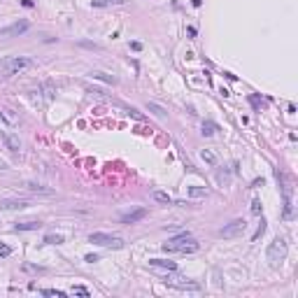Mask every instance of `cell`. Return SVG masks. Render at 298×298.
<instances>
[{"label":"cell","instance_id":"ba28073f","mask_svg":"<svg viewBox=\"0 0 298 298\" xmlns=\"http://www.w3.org/2000/svg\"><path fill=\"white\" fill-rule=\"evenodd\" d=\"M145 217H147V210L145 207H137V210H133V212L121 214V224H137V221H142Z\"/></svg>","mask_w":298,"mask_h":298},{"label":"cell","instance_id":"5bb4252c","mask_svg":"<svg viewBox=\"0 0 298 298\" xmlns=\"http://www.w3.org/2000/svg\"><path fill=\"white\" fill-rule=\"evenodd\" d=\"M37 228H42L40 221H23V224L14 226V231H37Z\"/></svg>","mask_w":298,"mask_h":298},{"label":"cell","instance_id":"9c48e42d","mask_svg":"<svg viewBox=\"0 0 298 298\" xmlns=\"http://www.w3.org/2000/svg\"><path fill=\"white\" fill-rule=\"evenodd\" d=\"M0 121H2L7 128H16V126H19V116H16L10 107H0Z\"/></svg>","mask_w":298,"mask_h":298},{"label":"cell","instance_id":"7402d4cb","mask_svg":"<svg viewBox=\"0 0 298 298\" xmlns=\"http://www.w3.org/2000/svg\"><path fill=\"white\" fill-rule=\"evenodd\" d=\"M21 270H26V272H44V268L42 266H33V263H23Z\"/></svg>","mask_w":298,"mask_h":298},{"label":"cell","instance_id":"4316f807","mask_svg":"<svg viewBox=\"0 0 298 298\" xmlns=\"http://www.w3.org/2000/svg\"><path fill=\"white\" fill-rule=\"evenodd\" d=\"M79 47H86V49H100V44H96V42H86V40H82V42H79Z\"/></svg>","mask_w":298,"mask_h":298},{"label":"cell","instance_id":"1f68e13d","mask_svg":"<svg viewBox=\"0 0 298 298\" xmlns=\"http://www.w3.org/2000/svg\"><path fill=\"white\" fill-rule=\"evenodd\" d=\"M131 49L133 51H142V42H131Z\"/></svg>","mask_w":298,"mask_h":298},{"label":"cell","instance_id":"74e56055","mask_svg":"<svg viewBox=\"0 0 298 298\" xmlns=\"http://www.w3.org/2000/svg\"><path fill=\"white\" fill-rule=\"evenodd\" d=\"M203 5V0H194V7H200Z\"/></svg>","mask_w":298,"mask_h":298},{"label":"cell","instance_id":"6da1fadb","mask_svg":"<svg viewBox=\"0 0 298 298\" xmlns=\"http://www.w3.org/2000/svg\"><path fill=\"white\" fill-rule=\"evenodd\" d=\"M26 68H33V58L28 56H7L0 61V77H10Z\"/></svg>","mask_w":298,"mask_h":298},{"label":"cell","instance_id":"30bf717a","mask_svg":"<svg viewBox=\"0 0 298 298\" xmlns=\"http://www.w3.org/2000/svg\"><path fill=\"white\" fill-rule=\"evenodd\" d=\"M28 21H19V23H12L7 28H0V35H19V33H26L28 31Z\"/></svg>","mask_w":298,"mask_h":298},{"label":"cell","instance_id":"44dd1931","mask_svg":"<svg viewBox=\"0 0 298 298\" xmlns=\"http://www.w3.org/2000/svg\"><path fill=\"white\" fill-rule=\"evenodd\" d=\"M63 240H65L63 235H44V242H47V245H61Z\"/></svg>","mask_w":298,"mask_h":298},{"label":"cell","instance_id":"d6a6232c","mask_svg":"<svg viewBox=\"0 0 298 298\" xmlns=\"http://www.w3.org/2000/svg\"><path fill=\"white\" fill-rule=\"evenodd\" d=\"M84 261H86V263H96V261H98V256H96V254H89Z\"/></svg>","mask_w":298,"mask_h":298},{"label":"cell","instance_id":"52a82bcc","mask_svg":"<svg viewBox=\"0 0 298 298\" xmlns=\"http://www.w3.org/2000/svg\"><path fill=\"white\" fill-rule=\"evenodd\" d=\"M0 140H2V142L7 145V149H10V152H19V149H21L19 137H16V135H12V133H7L5 128H2V126H0Z\"/></svg>","mask_w":298,"mask_h":298},{"label":"cell","instance_id":"603a6c76","mask_svg":"<svg viewBox=\"0 0 298 298\" xmlns=\"http://www.w3.org/2000/svg\"><path fill=\"white\" fill-rule=\"evenodd\" d=\"M214 131H217V126L212 124V121H205V124H203V131H200V133H203V135H212Z\"/></svg>","mask_w":298,"mask_h":298},{"label":"cell","instance_id":"e575fe53","mask_svg":"<svg viewBox=\"0 0 298 298\" xmlns=\"http://www.w3.org/2000/svg\"><path fill=\"white\" fill-rule=\"evenodd\" d=\"M21 5L23 7H35V2H33V0H21Z\"/></svg>","mask_w":298,"mask_h":298},{"label":"cell","instance_id":"8d00e7d4","mask_svg":"<svg viewBox=\"0 0 298 298\" xmlns=\"http://www.w3.org/2000/svg\"><path fill=\"white\" fill-rule=\"evenodd\" d=\"M2 170H7V163L5 161H0V173H2Z\"/></svg>","mask_w":298,"mask_h":298},{"label":"cell","instance_id":"d4e9b609","mask_svg":"<svg viewBox=\"0 0 298 298\" xmlns=\"http://www.w3.org/2000/svg\"><path fill=\"white\" fill-rule=\"evenodd\" d=\"M263 233H266V221L261 219V224H259V228H256V233H254V235H251V242H256L259 238L263 235Z\"/></svg>","mask_w":298,"mask_h":298},{"label":"cell","instance_id":"836d02e7","mask_svg":"<svg viewBox=\"0 0 298 298\" xmlns=\"http://www.w3.org/2000/svg\"><path fill=\"white\" fill-rule=\"evenodd\" d=\"M107 5V0H93V7H105Z\"/></svg>","mask_w":298,"mask_h":298},{"label":"cell","instance_id":"83f0119b","mask_svg":"<svg viewBox=\"0 0 298 298\" xmlns=\"http://www.w3.org/2000/svg\"><path fill=\"white\" fill-rule=\"evenodd\" d=\"M251 214H261V200H254L251 203Z\"/></svg>","mask_w":298,"mask_h":298},{"label":"cell","instance_id":"ac0fdd59","mask_svg":"<svg viewBox=\"0 0 298 298\" xmlns=\"http://www.w3.org/2000/svg\"><path fill=\"white\" fill-rule=\"evenodd\" d=\"M154 200H158V203H165V205H170V203H173V198H170V196H168V194H163V191H154Z\"/></svg>","mask_w":298,"mask_h":298},{"label":"cell","instance_id":"d590c367","mask_svg":"<svg viewBox=\"0 0 298 298\" xmlns=\"http://www.w3.org/2000/svg\"><path fill=\"white\" fill-rule=\"evenodd\" d=\"M107 2H112V5H124L126 0H107Z\"/></svg>","mask_w":298,"mask_h":298},{"label":"cell","instance_id":"5b68a950","mask_svg":"<svg viewBox=\"0 0 298 298\" xmlns=\"http://www.w3.org/2000/svg\"><path fill=\"white\" fill-rule=\"evenodd\" d=\"M247 228V221L245 219H235L231 221V224H226L224 228H221V238H240L242 233H245Z\"/></svg>","mask_w":298,"mask_h":298},{"label":"cell","instance_id":"2e32d148","mask_svg":"<svg viewBox=\"0 0 298 298\" xmlns=\"http://www.w3.org/2000/svg\"><path fill=\"white\" fill-rule=\"evenodd\" d=\"M91 77H93V79H100V82H107V84H116V77H112V75H107V72H100V70L91 72Z\"/></svg>","mask_w":298,"mask_h":298},{"label":"cell","instance_id":"9a60e30c","mask_svg":"<svg viewBox=\"0 0 298 298\" xmlns=\"http://www.w3.org/2000/svg\"><path fill=\"white\" fill-rule=\"evenodd\" d=\"M189 196H191V198H207L210 191L203 189V186H191V189H189Z\"/></svg>","mask_w":298,"mask_h":298},{"label":"cell","instance_id":"8fae6325","mask_svg":"<svg viewBox=\"0 0 298 298\" xmlns=\"http://www.w3.org/2000/svg\"><path fill=\"white\" fill-rule=\"evenodd\" d=\"M149 266L156 268V270H168V272H175V270H177V263H175V261H163V259H152Z\"/></svg>","mask_w":298,"mask_h":298},{"label":"cell","instance_id":"8992f818","mask_svg":"<svg viewBox=\"0 0 298 298\" xmlns=\"http://www.w3.org/2000/svg\"><path fill=\"white\" fill-rule=\"evenodd\" d=\"M165 284L175 289H198V282L186 280V277H165Z\"/></svg>","mask_w":298,"mask_h":298},{"label":"cell","instance_id":"484cf974","mask_svg":"<svg viewBox=\"0 0 298 298\" xmlns=\"http://www.w3.org/2000/svg\"><path fill=\"white\" fill-rule=\"evenodd\" d=\"M228 179H231L228 173H219V175H217V182H219V184H228Z\"/></svg>","mask_w":298,"mask_h":298},{"label":"cell","instance_id":"f546056e","mask_svg":"<svg viewBox=\"0 0 298 298\" xmlns=\"http://www.w3.org/2000/svg\"><path fill=\"white\" fill-rule=\"evenodd\" d=\"M42 293H44V296H65L63 291H56V289H44Z\"/></svg>","mask_w":298,"mask_h":298},{"label":"cell","instance_id":"f1b7e54d","mask_svg":"<svg viewBox=\"0 0 298 298\" xmlns=\"http://www.w3.org/2000/svg\"><path fill=\"white\" fill-rule=\"evenodd\" d=\"M10 254H12V247H7V245L0 242V256H10Z\"/></svg>","mask_w":298,"mask_h":298},{"label":"cell","instance_id":"7c38bea8","mask_svg":"<svg viewBox=\"0 0 298 298\" xmlns=\"http://www.w3.org/2000/svg\"><path fill=\"white\" fill-rule=\"evenodd\" d=\"M0 207L2 210H23L28 207L26 200H0Z\"/></svg>","mask_w":298,"mask_h":298},{"label":"cell","instance_id":"4fadbf2b","mask_svg":"<svg viewBox=\"0 0 298 298\" xmlns=\"http://www.w3.org/2000/svg\"><path fill=\"white\" fill-rule=\"evenodd\" d=\"M26 189H28V191H35V194H54V189L42 186V184H35V182H26Z\"/></svg>","mask_w":298,"mask_h":298},{"label":"cell","instance_id":"7a4b0ae2","mask_svg":"<svg viewBox=\"0 0 298 298\" xmlns=\"http://www.w3.org/2000/svg\"><path fill=\"white\" fill-rule=\"evenodd\" d=\"M198 242L194 240V238L189 235V233H182V235L173 238L170 242H165L163 245V251H179V254H194V251H198Z\"/></svg>","mask_w":298,"mask_h":298},{"label":"cell","instance_id":"e0dca14e","mask_svg":"<svg viewBox=\"0 0 298 298\" xmlns=\"http://www.w3.org/2000/svg\"><path fill=\"white\" fill-rule=\"evenodd\" d=\"M200 158H203L207 165H217V154L210 152V149H203V152H200Z\"/></svg>","mask_w":298,"mask_h":298},{"label":"cell","instance_id":"3957f363","mask_svg":"<svg viewBox=\"0 0 298 298\" xmlns=\"http://www.w3.org/2000/svg\"><path fill=\"white\" fill-rule=\"evenodd\" d=\"M287 240L284 238H275V240L268 245V251H266V256H268V261H270V266L272 268H277L280 263L287 259Z\"/></svg>","mask_w":298,"mask_h":298},{"label":"cell","instance_id":"d6986e66","mask_svg":"<svg viewBox=\"0 0 298 298\" xmlns=\"http://www.w3.org/2000/svg\"><path fill=\"white\" fill-rule=\"evenodd\" d=\"M147 110H152V112H154L156 116H165V114H168V112L163 110L161 105H156V103H147Z\"/></svg>","mask_w":298,"mask_h":298},{"label":"cell","instance_id":"277c9868","mask_svg":"<svg viewBox=\"0 0 298 298\" xmlns=\"http://www.w3.org/2000/svg\"><path fill=\"white\" fill-rule=\"evenodd\" d=\"M89 242L100 245V247H112V249H121V247H124V238L110 235V233H91V235H89Z\"/></svg>","mask_w":298,"mask_h":298},{"label":"cell","instance_id":"ffe728a7","mask_svg":"<svg viewBox=\"0 0 298 298\" xmlns=\"http://www.w3.org/2000/svg\"><path fill=\"white\" fill-rule=\"evenodd\" d=\"M86 91H89V93H93L96 98H105V91L98 89V86H93V84H86Z\"/></svg>","mask_w":298,"mask_h":298},{"label":"cell","instance_id":"4dcf8cb0","mask_svg":"<svg viewBox=\"0 0 298 298\" xmlns=\"http://www.w3.org/2000/svg\"><path fill=\"white\" fill-rule=\"evenodd\" d=\"M72 293H77V296H89V289H84V287H75Z\"/></svg>","mask_w":298,"mask_h":298},{"label":"cell","instance_id":"cb8c5ba5","mask_svg":"<svg viewBox=\"0 0 298 298\" xmlns=\"http://www.w3.org/2000/svg\"><path fill=\"white\" fill-rule=\"evenodd\" d=\"M121 107H124V110H126V112H128V114H131V116H133V119H137V121H142V119H145V116H142V114H140V112H137V110H135V107H128V105H121Z\"/></svg>","mask_w":298,"mask_h":298}]
</instances>
